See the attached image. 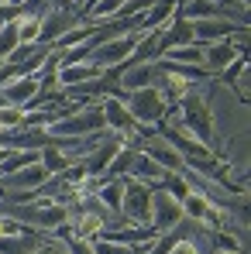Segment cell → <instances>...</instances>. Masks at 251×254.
<instances>
[{"label": "cell", "mask_w": 251, "mask_h": 254, "mask_svg": "<svg viewBox=\"0 0 251 254\" xmlns=\"http://www.w3.org/2000/svg\"><path fill=\"white\" fill-rule=\"evenodd\" d=\"M73 28H80V14H76L66 0H55L42 14V45H52L55 38H62V35L73 31Z\"/></svg>", "instance_id": "cell-7"}, {"label": "cell", "mask_w": 251, "mask_h": 254, "mask_svg": "<svg viewBox=\"0 0 251 254\" xmlns=\"http://www.w3.org/2000/svg\"><path fill=\"white\" fill-rule=\"evenodd\" d=\"M241 28H248V24H241V21H231V17H200V21H193V35H196V42H231Z\"/></svg>", "instance_id": "cell-9"}, {"label": "cell", "mask_w": 251, "mask_h": 254, "mask_svg": "<svg viewBox=\"0 0 251 254\" xmlns=\"http://www.w3.org/2000/svg\"><path fill=\"white\" fill-rule=\"evenodd\" d=\"M121 216L127 227H148L152 220V186L124 175V196H121Z\"/></svg>", "instance_id": "cell-3"}, {"label": "cell", "mask_w": 251, "mask_h": 254, "mask_svg": "<svg viewBox=\"0 0 251 254\" xmlns=\"http://www.w3.org/2000/svg\"><path fill=\"white\" fill-rule=\"evenodd\" d=\"M134 158H138V148H121L117 155H114V162H110V169H107V175H127L131 172V165H134Z\"/></svg>", "instance_id": "cell-20"}, {"label": "cell", "mask_w": 251, "mask_h": 254, "mask_svg": "<svg viewBox=\"0 0 251 254\" xmlns=\"http://www.w3.org/2000/svg\"><path fill=\"white\" fill-rule=\"evenodd\" d=\"M107 130V117H103V100L96 96L93 103H83V107H76L73 114H62V117H55L52 124L45 127V134L48 137H55V141H66V137H89V134H103Z\"/></svg>", "instance_id": "cell-1"}, {"label": "cell", "mask_w": 251, "mask_h": 254, "mask_svg": "<svg viewBox=\"0 0 251 254\" xmlns=\"http://www.w3.org/2000/svg\"><path fill=\"white\" fill-rule=\"evenodd\" d=\"M238 55L241 52H238L234 42H210V45H203V69H207L210 76H220Z\"/></svg>", "instance_id": "cell-13"}, {"label": "cell", "mask_w": 251, "mask_h": 254, "mask_svg": "<svg viewBox=\"0 0 251 254\" xmlns=\"http://www.w3.org/2000/svg\"><path fill=\"white\" fill-rule=\"evenodd\" d=\"M193 42H196V35H193V21H186V17L172 14V21H168L166 28L159 31V59L166 55L168 48H179V45H193Z\"/></svg>", "instance_id": "cell-10"}, {"label": "cell", "mask_w": 251, "mask_h": 254, "mask_svg": "<svg viewBox=\"0 0 251 254\" xmlns=\"http://www.w3.org/2000/svg\"><path fill=\"white\" fill-rule=\"evenodd\" d=\"M121 103L127 107V114L138 121V124H159L166 117L168 103L162 100V93L155 86H145V89H127L121 96Z\"/></svg>", "instance_id": "cell-4"}, {"label": "cell", "mask_w": 251, "mask_h": 254, "mask_svg": "<svg viewBox=\"0 0 251 254\" xmlns=\"http://www.w3.org/2000/svg\"><path fill=\"white\" fill-rule=\"evenodd\" d=\"M3 196H7V189H3V179H0V199H3Z\"/></svg>", "instance_id": "cell-25"}, {"label": "cell", "mask_w": 251, "mask_h": 254, "mask_svg": "<svg viewBox=\"0 0 251 254\" xmlns=\"http://www.w3.org/2000/svg\"><path fill=\"white\" fill-rule=\"evenodd\" d=\"M179 220H182V206H179V199L168 196L166 189L152 186V220H148V227H152L155 234H168Z\"/></svg>", "instance_id": "cell-8"}, {"label": "cell", "mask_w": 251, "mask_h": 254, "mask_svg": "<svg viewBox=\"0 0 251 254\" xmlns=\"http://www.w3.org/2000/svg\"><path fill=\"white\" fill-rule=\"evenodd\" d=\"M0 28H3V24H0Z\"/></svg>", "instance_id": "cell-27"}, {"label": "cell", "mask_w": 251, "mask_h": 254, "mask_svg": "<svg viewBox=\"0 0 251 254\" xmlns=\"http://www.w3.org/2000/svg\"><path fill=\"white\" fill-rule=\"evenodd\" d=\"M155 83H159V69H155V62L124 65V69H121V79H117L121 89H145V86H155Z\"/></svg>", "instance_id": "cell-14"}, {"label": "cell", "mask_w": 251, "mask_h": 254, "mask_svg": "<svg viewBox=\"0 0 251 254\" xmlns=\"http://www.w3.org/2000/svg\"><path fill=\"white\" fill-rule=\"evenodd\" d=\"M220 79H224V86L234 89V96H238L241 103H248V52H241V55L220 72Z\"/></svg>", "instance_id": "cell-15"}, {"label": "cell", "mask_w": 251, "mask_h": 254, "mask_svg": "<svg viewBox=\"0 0 251 254\" xmlns=\"http://www.w3.org/2000/svg\"><path fill=\"white\" fill-rule=\"evenodd\" d=\"M0 93H3L7 107H24V103L38 93V79H35V76H17V79L0 86Z\"/></svg>", "instance_id": "cell-16"}, {"label": "cell", "mask_w": 251, "mask_h": 254, "mask_svg": "<svg viewBox=\"0 0 251 254\" xmlns=\"http://www.w3.org/2000/svg\"><path fill=\"white\" fill-rule=\"evenodd\" d=\"M175 110H179V127L189 137H196L200 144L213 148V107H210V93H203V86H193L175 103Z\"/></svg>", "instance_id": "cell-2"}, {"label": "cell", "mask_w": 251, "mask_h": 254, "mask_svg": "<svg viewBox=\"0 0 251 254\" xmlns=\"http://www.w3.org/2000/svg\"><path fill=\"white\" fill-rule=\"evenodd\" d=\"M213 254H248V251L241 248V251H213Z\"/></svg>", "instance_id": "cell-24"}, {"label": "cell", "mask_w": 251, "mask_h": 254, "mask_svg": "<svg viewBox=\"0 0 251 254\" xmlns=\"http://www.w3.org/2000/svg\"><path fill=\"white\" fill-rule=\"evenodd\" d=\"M141 38H145V35H138V31H127V35H117V38H107L103 45H96V48L89 52V62H93V65H100V69L124 65L127 59L134 55V48H138Z\"/></svg>", "instance_id": "cell-5"}, {"label": "cell", "mask_w": 251, "mask_h": 254, "mask_svg": "<svg viewBox=\"0 0 251 254\" xmlns=\"http://www.w3.org/2000/svg\"><path fill=\"white\" fill-rule=\"evenodd\" d=\"M131 179H138V182H148V186H159L162 179H166V169L162 165H155L145 151H138V158H134V165H131V172H127Z\"/></svg>", "instance_id": "cell-17"}, {"label": "cell", "mask_w": 251, "mask_h": 254, "mask_svg": "<svg viewBox=\"0 0 251 254\" xmlns=\"http://www.w3.org/2000/svg\"><path fill=\"white\" fill-rule=\"evenodd\" d=\"M100 76H103V69L93 65L89 59H83V62H69V65H59V86H62V89L86 86V83H93V79H100Z\"/></svg>", "instance_id": "cell-12"}, {"label": "cell", "mask_w": 251, "mask_h": 254, "mask_svg": "<svg viewBox=\"0 0 251 254\" xmlns=\"http://www.w3.org/2000/svg\"><path fill=\"white\" fill-rule=\"evenodd\" d=\"M31 254H62V248H59V244H38Z\"/></svg>", "instance_id": "cell-23"}, {"label": "cell", "mask_w": 251, "mask_h": 254, "mask_svg": "<svg viewBox=\"0 0 251 254\" xmlns=\"http://www.w3.org/2000/svg\"><path fill=\"white\" fill-rule=\"evenodd\" d=\"M121 148H124V137H121V134H114V130H107V134H103L89 151H86L83 158H80V162H83V169H86V175H89V179L107 175L110 162H114V155H117Z\"/></svg>", "instance_id": "cell-6"}, {"label": "cell", "mask_w": 251, "mask_h": 254, "mask_svg": "<svg viewBox=\"0 0 251 254\" xmlns=\"http://www.w3.org/2000/svg\"><path fill=\"white\" fill-rule=\"evenodd\" d=\"M162 59H168V62H182V65H203V42H193V45H179V48H168Z\"/></svg>", "instance_id": "cell-19"}, {"label": "cell", "mask_w": 251, "mask_h": 254, "mask_svg": "<svg viewBox=\"0 0 251 254\" xmlns=\"http://www.w3.org/2000/svg\"><path fill=\"white\" fill-rule=\"evenodd\" d=\"M179 10V0H152V7L138 17V35H152V31H162L168 21H172V14Z\"/></svg>", "instance_id": "cell-11"}, {"label": "cell", "mask_w": 251, "mask_h": 254, "mask_svg": "<svg viewBox=\"0 0 251 254\" xmlns=\"http://www.w3.org/2000/svg\"><path fill=\"white\" fill-rule=\"evenodd\" d=\"M3 155H7V148H0V162H3Z\"/></svg>", "instance_id": "cell-26"}, {"label": "cell", "mask_w": 251, "mask_h": 254, "mask_svg": "<svg viewBox=\"0 0 251 254\" xmlns=\"http://www.w3.org/2000/svg\"><path fill=\"white\" fill-rule=\"evenodd\" d=\"M38 234L35 230H24V234H10V237H0V254H31L38 248Z\"/></svg>", "instance_id": "cell-18"}, {"label": "cell", "mask_w": 251, "mask_h": 254, "mask_svg": "<svg viewBox=\"0 0 251 254\" xmlns=\"http://www.w3.org/2000/svg\"><path fill=\"white\" fill-rule=\"evenodd\" d=\"M168 254H203V248H200L193 237H179V241L168 248Z\"/></svg>", "instance_id": "cell-22"}, {"label": "cell", "mask_w": 251, "mask_h": 254, "mask_svg": "<svg viewBox=\"0 0 251 254\" xmlns=\"http://www.w3.org/2000/svg\"><path fill=\"white\" fill-rule=\"evenodd\" d=\"M35 52H38V42H35V45H17V48L7 55V65H21V62H28Z\"/></svg>", "instance_id": "cell-21"}]
</instances>
